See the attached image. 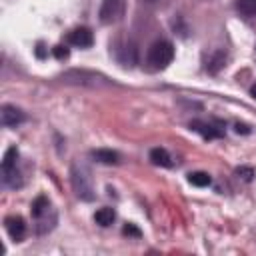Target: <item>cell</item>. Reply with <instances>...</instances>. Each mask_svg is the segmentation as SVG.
I'll list each match as a JSON object with an SVG mask.
<instances>
[{
	"label": "cell",
	"instance_id": "cell-4",
	"mask_svg": "<svg viewBox=\"0 0 256 256\" xmlns=\"http://www.w3.org/2000/svg\"><path fill=\"white\" fill-rule=\"evenodd\" d=\"M26 120V116H24V112L20 110V108H16V106H12V104H4L2 108H0V122H2V126H6V128H16L18 124H22Z\"/></svg>",
	"mask_w": 256,
	"mask_h": 256
},
{
	"label": "cell",
	"instance_id": "cell-6",
	"mask_svg": "<svg viewBox=\"0 0 256 256\" xmlns=\"http://www.w3.org/2000/svg\"><path fill=\"white\" fill-rule=\"evenodd\" d=\"M122 14V0H102L100 6V20L104 24H112Z\"/></svg>",
	"mask_w": 256,
	"mask_h": 256
},
{
	"label": "cell",
	"instance_id": "cell-19",
	"mask_svg": "<svg viewBox=\"0 0 256 256\" xmlns=\"http://www.w3.org/2000/svg\"><path fill=\"white\" fill-rule=\"evenodd\" d=\"M234 128H236V132H238V134H240V132H242V134H250V128H248V126H244V124H236Z\"/></svg>",
	"mask_w": 256,
	"mask_h": 256
},
{
	"label": "cell",
	"instance_id": "cell-8",
	"mask_svg": "<svg viewBox=\"0 0 256 256\" xmlns=\"http://www.w3.org/2000/svg\"><path fill=\"white\" fill-rule=\"evenodd\" d=\"M190 130L202 134V138H206V140H214V138H222L224 136V132L220 128H216L214 124H206L202 120H192L190 122Z\"/></svg>",
	"mask_w": 256,
	"mask_h": 256
},
{
	"label": "cell",
	"instance_id": "cell-13",
	"mask_svg": "<svg viewBox=\"0 0 256 256\" xmlns=\"http://www.w3.org/2000/svg\"><path fill=\"white\" fill-rule=\"evenodd\" d=\"M188 182L192 184V186H198V188H204V186H210V182H212V178H210V174L208 172H190L188 174Z\"/></svg>",
	"mask_w": 256,
	"mask_h": 256
},
{
	"label": "cell",
	"instance_id": "cell-3",
	"mask_svg": "<svg viewBox=\"0 0 256 256\" xmlns=\"http://www.w3.org/2000/svg\"><path fill=\"white\" fill-rule=\"evenodd\" d=\"M174 58V46L168 40H156L148 48V62L154 68H166Z\"/></svg>",
	"mask_w": 256,
	"mask_h": 256
},
{
	"label": "cell",
	"instance_id": "cell-2",
	"mask_svg": "<svg viewBox=\"0 0 256 256\" xmlns=\"http://www.w3.org/2000/svg\"><path fill=\"white\" fill-rule=\"evenodd\" d=\"M72 188L76 192V196L80 200H94V190H92V182H90V172L80 166V164H74L72 166Z\"/></svg>",
	"mask_w": 256,
	"mask_h": 256
},
{
	"label": "cell",
	"instance_id": "cell-11",
	"mask_svg": "<svg viewBox=\"0 0 256 256\" xmlns=\"http://www.w3.org/2000/svg\"><path fill=\"white\" fill-rule=\"evenodd\" d=\"M48 210H50V202H48V198H46V196H36L34 202H32V208H30L32 216H34L36 220H40L44 214H48Z\"/></svg>",
	"mask_w": 256,
	"mask_h": 256
},
{
	"label": "cell",
	"instance_id": "cell-20",
	"mask_svg": "<svg viewBox=\"0 0 256 256\" xmlns=\"http://www.w3.org/2000/svg\"><path fill=\"white\" fill-rule=\"evenodd\" d=\"M250 96L256 98V84H252V88H250Z\"/></svg>",
	"mask_w": 256,
	"mask_h": 256
},
{
	"label": "cell",
	"instance_id": "cell-12",
	"mask_svg": "<svg viewBox=\"0 0 256 256\" xmlns=\"http://www.w3.org/2000/svg\"><path fill=\"white\" fill-rule=\"evenodd\" d=\"M94 220H96V224H100V226H110V224L116 220V212H114L112 208H108V206L98 208L96 214H94Z\"/></svg>",
	"mask_w": 256,
	"mask_h": 256
},
{
	"label": "cell",
	"instance_id": "cell-21",
	"mask_svg": "<svg viewBox=\"0 0 256 256\" xmlns=\"http://www.w3.org/2000/svg\"><path fill=\"white\" fill-rule=\"evenodd\" d=\"M146 2H156V0H146Z\"/></svg>",
	"mask_w": 256,
	"mask_h": 256
},
{
	"label": "cell",
	"instance_id": "cell-1",
	"mask_svg": "<svg viewBox=\"0 0 256 256\" xmlns=\"http://www.w3.org/2000/svg\"><path fill=\"white\" fill-rule=\"evenodd\" d=\"M18 148L10 146L2 158V182L10 188H20L22 186V178L18 172Z\"/></svg>",
	"mask_w": 256,
	"mask_h": 256
},
{
	"label": "cell",
	"instance_id": "cell-9",
	"mask_svg": "<svg viewBox=\"0 0 256 256\" xmlns=\"http://www.w3.org/2000/svg\"><path fill=\"white\" fill-rule=\"evenodd\" d=\"M150 160H152V164H156V166H162V168H170L174 162H172V156L168 154V150L166 148H152L150 150Z\"/></svg>",
	"mask_w": 256,
	"mask_h": 256
},
{
	"label": "cell",
	"instance_id": "cell-18",
	"mask_svg": "<svg viewBox=\"0 0 256 256\" xmlns=\"http://www.w3.org/2000/svg\"><path fill=\"white\" fill-rule=\"evenodd\" d=\"M122 232H124L126 236H136V238L140 236V230H138V228H136L134 224H126V226L122 228Z\"/></svg>",
	"mask_w": 256,
	"mask_h": 256
},
{
	"label": "cell",
	"instance_id": "cell-16",
	"mask_svg": "<svg viewBox=\"0 0 256 256\" xmlns=\"http://www.w3.org/2000/svg\"><path fill=\"white\" fill-rule=\"evenodd\" d=\"M236 176L242 178L244 182H250L254 178V168H250V166H238L236 168Z\"/></svg>",
	"mask_w": 256,
	"mask_h": 256
},
{
	"label": "cell",
	"instance_id": "cell-15",
	"mask_svg": "<svg viewBox=\"0 0 256 256\" xmlns=\"http://www.w3.org/2000/svg\"><path fill=\"white\" fill-rule=\"evenodd\" d=\"M236 10L242 16H256V0H238Z\"/></svg>",
	"mask_w": 256,
	"mask_h": 256
},
{
	"label": "cell",
	"instance_id": "cell-17",
	"mask_svg": "<svg viewBox=\"0 0 256 256\" xmlns=\"http://www.w3.org/2000/svg\"><path fill=\"white\" fill-rule=\"evenodd\" d=\"M52 52H54V56H56L58 60H66V58L70 56V50H68L66 46H62V44L54 46V48H52Z\"/></svg>",
	"mask_w": 256,
	"mask_h": 256
},
{
	"label": "cell",
	"instance_id": "cell-14",
	"mask_svg": "<svg viewBox=\"0 0 256 256\" xmlns=\"http://www.w3.org/2000/svg\"><path fill=\"white\" fill-rule=\"evenodd\" d=\"M224 62H226V54H224V52H216V54L210 58V62L206 64V70H208L210 74H216V72L224 66Z\"/></svg>",
	"mask_w": 256,
	"mask_h": 256
},
{
	"label": "cell",
	"instance_id": "cell-5",
	"mask_svg": "<svg viewBox=\"0 0 256 256\" xmlns=\"http://www.w3.org/2000/svg\"><path fill=\"white\" fill-rule=\"evenodd\" d=\"M68 42L72 46H78V48H90L94 44V34L90 28L86 26H78L74 30L68 32Z\"/></svg>",
	"mask_w": 256,
	"mask_h": 256
},
{
	"label": "cell",
	"instance_id": "cell-10",
	"mask_svg": "<svg viewBox=\"0 0 256 256\" xmlns=\"http://www.w3.org/2000/svg\"><path fill=\"white\" fill-rule=\"evenodd\" d=\"M90 156L96 160V162H100V164H118V152H114V150H108V148H98V150H92L90 152Z\"/></svg>",
	"mask_w": 256,
	"mask_h": 256
},
{
	"label": "cell",
	"instance_id": "cell-7",
	"mask_svg": "<svg viewBox=\"0 0 256 256\" xmlns=\"http://www.w3.org/2000/svg\"><path fill=\"white\" fill-rule=\"evenodd\" d=\"M6 232L14 242H20L26 236V222L22 216H8L6 218Z\"/></svg>",
	"mask_w": 256,
	"mask_h": 256
}]
</instances>
